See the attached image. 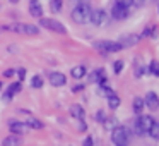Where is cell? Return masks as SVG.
I'll list each match as a JSON object with an SVG mask.
<instances>
[{
	"instance_id": "cell-1",
	"label": "cell",
	"mask_w": 159,
	"mask_h": 146,
	"mask_svg": "<svg viewBox=\"0 0 159 146\" xmlns=\"http://www.w3.org/2000/svg\"><path fill=\"white\" fill-rule=\"evenodd\" d=\"M72 21L77 22V24H86V22H91V16H93V7L86 2H80L79 5L72 9Z\"/></svg>"
},
{
	"instance_id": "cell-2",
	"label": "cell",
	"mask_w": 159,
	"mask_h": 146,
	"mask_svg": "<svg viewBox=\"0 0 159 146\" xmlns=\"http://www.w3.org/2000/svg\"><path fill=\"white\" fill-rule=\"evenodd\" d=\"M154 117H151V115H139L137 120H135L134 124V129H135V134L137 136H145L149 134V131H151V127L154 125Z\"/></svg>"
},
{
	"instance_id": "cell-3",
	"label": "cell",
	"mask_w": 159,
	"mask_h": 146,
	"mask_svg": "<svg viewBox=\"0 0 159 146\" xmlns=\"http://www.w3.org/2000/svg\"><path fill=\"white\" fill-rule=\"evenodd\" d=\"M9 31L19 33V35H26V36H36V35H39V26L28 24V22H16V24L9 26Z\"/></svg>"
},
{
	"instance_id": "cell-4",
	"label": "cell",
	"mask_w": 159,
	"mask_h": 146,
	"mask_svg": "<svg viewBox=\"0 0 159 146\" xmlns=\"http://www.w3.org/2000/svg\"><path fill=\"white\" fill-rule=\"evenodd\" d=\"M39 26L41 28H46L48 31H53L57 35H67V28L65 24H62L60 21L52 17H39Z\"/></svg>"
},
{
	"instance_id": "cell-5",
	"label": "cell",
	"mask_w": 159,
	"mask_h": 146,
	"mask_svg": "<svg viewBox=\"0 0 159 146\" xmlns=\"http://www.w3.org/2000/svg\"><path fill=\"white\" fill-rule=\"evenodd\" d=\"M128 139H130V132L123 125H116L115 129H111V141L116 146H127Z\"/></svg>"
},
{
	"instance_id": "cell-6",
	"label": "cell",
	"mask_w": 159,
	"mask_h": 146,
	"mask_svg": "<svg viewBox=\"0 0 159 146\" xmlns=\"http://www.w3.org/2000/svg\"><path fill=\"white\" fill-rule=\"evenodd\" d=\"M94 48L99 50L103 55H106V53H115V52H120L121 45L118 41H111V40H101V41H96L94 43Z\"/></svg>"
},
{
	"instance_id": "cell-7",
	"label": "cell",
	"mask_w": 159,
	"mask_h": 146,
	"mask_svg": "<svg viewBox=\"0 0 159 146\" xmlns=\"http://www.w3.org/2000/svg\"><path fill=\"white\" fill-rule=\"evenodd\" d=\"M21 90H22V83H21V81H17V83H12L11 86L7 88V91L4 93V96H2V101H4V103H9V101H11L12 98L16 96V95L21 93Z\"/></svg>"
},
{
	"instance_id": "cell-8",
	"label": "cell",
	"mask_w": 159,
	"mask_h": 146,
	"mask_svg": "<svg viewBox=\"0 0 159 146\" xmlns=\"http://www.w3.org/2000/svg\"><path fill=\"white\" fill-rule=\"evenodd\" d=\"M139 41H140V36L134 35V33H130V35H123L120 40H118V43L121 45V48H130V46H135Z\"/></svg>"
},
{
	"instance_id": "cell-9",
	"label": "cell",
	"mask_w": 159,
	"mask_h": 146,
	"mask_svg": "<svg viewBox=\"0 0 159 146\" xmlns=\"http://www.w3.org/2000/svg\"><path fill=\"white\" fill-rule=\"evenodd\" d=\"M9 131L16 136H21V134H26L29 131V127L26 125V122H21V120H11L9 122Z\"/></svg>"
},
{
	"instance_id": "cell-10",
	"label": "cell",
	"mask_w": 159,
	"mask_h": 146,
	"mask_svg": "<svg viewBox=\"0 0 159 146\" xmlns=\"http://www.w3.org/2000/svg\"><path fill=\"white\" fill-rule=\"evenodd\" d=\"M111 17L116 19V21H123V19L128 17V9L120 5V4H115L111 7Z\"/></svg>"
},
{
	"instance_id": "cell-11",
	"label": "cell",
	"mask_w": 159,
	"mask_h": 146,
	"mask_svg": "<svg viewBox=\"0 0 159 146\" xmlns=\"http://www.w3.org/2000/svg\"><path fill=\"white\" fill-rule=\"evenodd\" d=\"M108 19V12L104 9H98V11H93V16H91V22L94 26H103Z\"/></svg>"
},
{
	"instance_id": "cell-12",
	"label": "cell",
	"mask_w": 159,
	"mask_h": 146,
	"mask_svg": "<svg viewBox=\"0 0 159 146\" xmlns=\"http://www.w3.org/2000/svg\"><path fill=\"white\" fill-rule=\"evenodd\" d=\"M48 81H50L52 86L62 88V86H65V84H67V76L63 72H52V74H50V77H48Z\"/></svg>"
},
{
	"instance_id": "cell-13",
	"label": "cell",
	"mask_w": 159,
	"mask_h": 146,
	"mask_svg": "<svg viewBox=\"0 0 159 146\" xmlns=\"http://www.w3.org/2000/svg\"><path fill=\"white\" fill-rule=\"evenodd\" d=\"M144 103L149 110H157L159 108V96L154 91H147V95H145V98H144Z\"/></svg>"
},
{
	"instance_id": "cell-14",
	"label": "cell",
	"mask_w": 159,
	"mask_h": 146,
	"mask_svg": "<svg viewBox=\"0 0 159 146\" xmlns=\"http://www.w3.org/2000/svg\"><path fill=\"white\" fill-rule=\"evenodd\" d=\"M89 83H98L99 86H101V84H108L104 69H96L94 72H91L89 74Z\"/></svg>"
},
{
	"instance_id": "cell-15",
	"label": "cell",
	"mask_w": 159,
	"mask_h": 146,
	"mask_svg": "<svg viewBox=\"0 0 159 146\" xmlns=\"http://www.w3.org/2000/svg\"><path fill=\"white\" fill-rule=\"evenodd\" d=\"M70 115H72L74 119H77V120H84V117H86V110L82 108V105L74 103L72 107H70Z\"/></svg>"
},
{
	"instance_id": "cell-16",
	"label": "cell",
	"mask_w": 159,
	"mask_h": 146,
	"mask_svg": "<svg viewBox=\"0 0 159 146\" xmlns=\"http://www.w3.org/2000/svg\"><path fill=\"white\" fill-rule=\"evenodd\" d=\"M86 74H87L86 66H75V67H72V71H70V76H72L74 79H82Z\"/></svg>"
},
{
	"instance_id": "cell-17",
	"label": "cell",
	"mask_w": 159,
	"mask_h": 146,
	"mask_svg": "<svg viewBox=\"0 0 159 146\" xmlns=\"http://www.w3.org/2000/svg\"><path fill=\"white\" fill-rule=\"evenodd\" d=\"M132 108H134V112H135L137 115H142V112H144V108H145L144 98L135 96V98H134V103H132Z\"/></svg>"
},
{
	"instance_id": "cell-18",
	"label": "cell",
	"mask_w": 159,
	"mask_h": 146,
	"mask_svg": "<svg viewBox=\"0 0 159 146\" xmlns=\"http://www.w3.org/2000/svg\"><path fill=\"white\" fill-rule=\"evenodd\" d=\"M2 146H21V138L16 134H11L2 139Z\"/></svg>"
},
{
	"instance_id": "cell-19",
	"label": "cell",
	"mask_w": 159,
	"mask_h": 146,
	"mask_svg": "<svg viewBox=\"0 0 159 146\" xmlns=\"http://www.w3.org/2000/svg\"><path fill=\"white\" fill-rule=\"evenodd\" d=\"M29 14L33 17H43V7L38 2H33V4H29Z\"/></svg>"
},
{
	"instance_id": "cell-20",
	"label": "cell",
	"mask_w": 159,
	"mask_h": 146,
	"mask_svg": "<svg viewBox=\"0 0 159 146\" xmlns=\"http://www.w3.org/2000/svg\"><path fill=\"white\" fill-rule=\"evenodd\" d=\"M26 125H28L29 129H43L45 127V124H43L39 119H36V117H29L28 120H26Z\"/></svg>"
},
{
	"instance_id": "cell-21",
	"label": "cell",
	"mask_w": 159,
	"mask_h": 146,
	"mask_svg": "<svg viewBox=\"0 0 159 146\" xmlns=\"http://www.w3.org/2000/svg\"><path fill=\"white\" fill-rule=\"evenodd\" d=\"M120 103H121V100H120V96H118L116 93L111 95V96H108V107H110L111 110H116V108L120 107Z\"/></svg>"
},
{
	"instance_id": "cell-22",
	"label": "cell",
	"mask_w": 159,
	"mask_h": 146,
	"mask_svg": "<svg viewBox=\"0 0 159 146\" xmlns=\"http://www.w3.org/2000/svg\"><path fill=\"white\" fill-rule=\"evenodd\" d=\"M147 72H151L152 76L159 77V62H157V60H152V62L149 64V67H147Z\"/></svg>"
},
{
	"instance_id": "cell-23",
	"label": "cell",
	"mask_w": 159,
	"mask_h": 146,
	"mask_svg": "<svg viewBox=\"0 0 159 146\" xmlns=\"http://www.w3.org/2000/svg\"><path fill=\"white\" fill-rule=\"evenodd\" d=\"M103 125L111 131V129H115V127L118 125V122H116V119H115V117H106V119L103 120Z\"/></svg>"
},
{
	"instance_id": "cell-24",
	"label": "cell",
	"mask_w": 159,
	"mask_h": 146,
	"mask_svg": "<svg viewBox=\"0 0 159 146\" xmlns=\"http://www.w3.org/2000/svg\"><path fill=\"white\" fill-rule=\"evenodd\" d=\"M99 95H101V96H106L108 98V96H111V95H115V91L111 90L108 84H101V86H99Z\"/></svg>"
},
{
	"instance_id": "cell-25",
	"label": "cell",
	"mask_w": 159,
	"mask_h": 146,
	"mask_svg": "<svg viewBox=\"0 0 159 146\" xmlns=\"http://www.w3.org/2000/svg\"><path fill=\"white\" fill-rule=\"evenodd\" d=\"M31 88H36V90L43 88V77H41V76H33V79H31Z\"/></svg>"
},
{
	"instance_id": "cell-26",
	"label": "cell",
	"mask_w": 159,
	"mask_h": 146,
	"mask_svg": "<svg viewBox=\"0 0 159 146\" xmlns=\"http://www.w3.org/2000/svg\"><path fill=\"white\" fill-rule=\"evenodd\" d=\"M156 36V26H151V28H145V31L140 35V38H154Z\"/></svg>"
},
{
	"instance_id": "cell-27",
	"label": "cell",
	"mask_w": 159,
	"mask_h": 146,
	"mask_svg": "<svg viewBox=\"0 0 159 146\" xmlns=\"http://www.w3.org/2000/svg\"><path fill=\"white\" fill-rule=\"evenodd\" d=\"M50 9H52V12H60L62 11V0H52L50 2Z\"/></svg>"
},
{
	"instance_id": "cell-28",
	"label": "cell",
	"mask_w": 159,
	"mask_h": 146,
	"mask_svg": "<svg viewBox=\"0 0 159 146\" xmlns=\"http://www.w3.org/2000/svg\"><path fill=\"white\" fill-rule=\"evenodd\" d=\"M149 134H151L154 139H159V122H154V125L151 127V131H149Z\"/></svg>"
},
{
	"instance_id": "cell-29",
	"label": "cell",
	"mask_w": 159,
	"mask_h": 146,
	"mask_svg": "<svg viewBox=\"0 0 159 146\" xmlns=\"http://www.w3.org/2000/svg\"><path fill=\"white\" fill-rule=\"evenodd\" d=\"M123 66H125L123 60H116V62L113 64V72H115V74H120L121 71H123Z\"/></svg>"
},
{
	"instance_id": "cell-30",
	"label": "cell",
	"mask_w": 159,
	"mask_h": 146,
	"mask_svg": "<svg viewBox=\"0 0 159 146\" xmlns=\"http://www.w3.org/2000/svg\"><path fill=\"white\" fill-rule=\"evenodd\" d=\"M115 4H120V5H123V7H127V9H130L132 5H134V0H116Z\"/></svg>"
},
{
	"instance_id": "cell-31",
	"label": "cell",
	"mask_w": 159,
	"mask_h": 146,
	"mask_svg": "<svg viewBox=\"0 0 159 146\" xmlns=\"http://www.w3.org/2000/svg\"><path fill=\"white\" fill-rule=\"evenodd\" d=\"M16 74H17L19 81L22 83V81H24V77H26V69H24V67H21V69H17V71H16Z\"/></svg>"
},
{
	"instance_id": "cell-32",
	"label": "cell",
	"mask_w": 159,
	"mask_h": 146,
	"mask_svg": "<svg viewBox=\"0 0 159 146\" xmlns=\"http://www.w3.org/2000/svg\"><path fill=\"white\" fill-rule=\"evenodd\" d=\"M104 119H106L104 112H103V110H99V112L96 114V122H101V124H103V120H104Z\"/></svg>"
},
{
	"instance_id": "cell-33",
	"label": "cell",
	"mask_w": 159,
	"mask_h": 146,
	"mask_svg": "<svg viewBox=\"0 0 159 146\" xmlns=\"http://www.w3.org/2000/svg\"><path fill=\"white\" fill-rule=\"evenodd\" d=\"M93 144H94V139L91 138V136H87V138L82 141V146H93Z\"/></svg>"
},
{
	"instance_id": "cell-34",
	"label": "cell",
	"mask_w": 159,
	"mask_h": 146,
	"mask_svg": "<svg viewBox=\"0 0 159 146\" xmlns=\"http://www.w3.org/2000/svg\"><path fill=\"white\" fill-rule=\"evenodd\" d=\"M144 69H145V67L137 66V69H135V77H142V74H144Z\"/></svg>"
},
{
	"instance_id": "cell-35",
	"label": "cell",
	"mask_w": 159,
	"mask_h": 146,
	"mask_svg": "<svg viewBox=\"0 0 159 146\" xmlns=\"http://www.w3.org/2000/svg\"><path fill=\"white\" fill-rule=\"evenodd\" d=\"M14 74H16L14 69H5V71H4V77H12Z\"/></svg>"
},
{
	"instance_id": "cell-36",
	"label": "cell",
	"mask_w": 159,
	"mask_h": 146,
	"mask_svg": "<svg viewBox=\"0 0 159 146\" xmlns=\"http://www.w3.org/2000/svg\"><path fill=\"white\" fill-rule=\"evenodd\" d=\"M82 90H84V84H77V86H74V88H72L74 93H80Z\"/></svg>"
},
{
	"instance_id": "cell-37",
	"label": "cell",
	"mask_w": 159,
	"mask_h": 146,
	"mask_svg": "<svg viewBox=\"0 0 159 146\" xmlns=\"http://www.w3.org/2000/svg\"><path fill=\"white\" fill-rule=\"evenodd\" d=\"M144 4H145V0H134V5H135V7H142Z\"/></svg>"
},
{
	"instance_id": "cell-38",
	"label": "cell",
	"mask_w": 159,
	"mask_h": 146,
	"mask_svg": "<svg viewBox=\"0 0 159 146\" xmlns=\"http://www.w3.org/2000/svg\"><path fill=\"white\" fill-rule=\"evenodd\" d=\"M9 2H11V4H17L19 0H9Z\"/></svg>"
},
{
	"instance_id": "cell-39",
	"label": "cell",
	"mask_w": 159,
	"mask_h": 146,
	"mask_svg": "<svg viewBox=\"0 0 159 146\" xmlns=\"http://www.w3.org/2000/svg\"><path fill=\"white\" fill-rule=\"evenodd\" d=\"M33 2H38V0H29V4H33Z\"/></svg>"
},
{
	"instance_id": "cell-40",
	"label": "cell",
	"mask_w": 159,
	"mask_h": 146,
	"mask_svg": "<svg viewBox=\"0 0 159 146\" xmlns=\"http://www.w3.org/2000/svg\"><path fill=\"white\" fill-rule=\"evenodd\" d=\"M0 90H2V83H0Z\"/></svg>"
},
{
	"instance_id": "cell-41",
	"label": "cell",
	"mask_w": 159,
	"mask_h": 146,
	"mask_svg": "<svg viewBox=\"0 0 159 146\" xmlns=\"http://www.w3.org/2000/svg\"><path fill=\"white\" fill-rule=\"evenodd\" d=\"M77 2H80V0H77Z\"/></svg>"
}]
</instances>
